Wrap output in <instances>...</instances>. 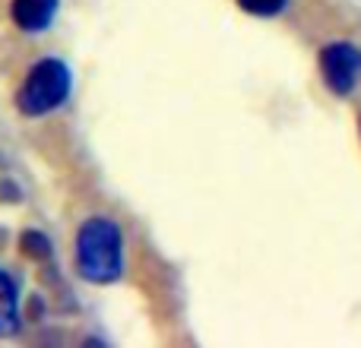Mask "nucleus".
I'll use <instances>...</instances> for the list:
<instances>
[{
  "label": "nucleus",
  "mask_w": 361,
  "mask_h": 348,
  "mask_svg": "<svg viewBox=\"0 0 361 348\" xmlns=\"http://www.w3.org/2000/svg\"><path fill=\"white\" fill-rule=\"evenodd\" d=\"M76 269L86 282L105 285L114 282L124 269V244L111 218L95 216L76 235Z\"/></svg>",
  "instance_id": "obj_1"
},
{
  "label": "nucleus",
  "mask_w": 361,
  "mask_h": 348,
  "mask_svg": "<svg viewBox=\"0 0 361 348\" xmlns=\"http://www.w3.org/2000/svg\"><path fill=\"white\" fill-rule=\"evenodd\" d=\"M67 92H70V70L54 57H44L29 70L25 82L19 86L16 105L23 114L38 118V114H48L57 105H63Z\"/></svg>",
  "instance_id": "obj_2"
},
{
  "label": "nucleus",
  "mask_w": 361,
  "mask_h": 348,
  "mask_svg": "<svg viewBox=\"0 0 361 348\" xmlns=\"http://www.w3.org/2000/svg\"><path fill=\"white\" fill-rule=\"evenodd\" d=\"M320 70H324L326 86L336 95H349L361 76V51L349 42H333L320 54Z\"/></svg>",
  "instance_id": "obj_3"
},
{
  "label": "nucleus",
  "mask_w": 361,
  "mask_h": 348,
  "mask_svg": "<svg viewBox=\"0 0 361 348\" xmlns=\"http://www.w3.org/2000/svg\"><path fill=\"white\" fill-rule=\"evenodd\" d=\"M13 23L23 32H42L51 25L57 13V0H13Z\"/></svg>",
  "instance_id": "obj_4"
},
{
  "label": "nucleus",
  "mask_w": 361,
  "mask_h": 348,
  "mask_svg": "<svg viewBox=\"0 0 361 348\" xmlns=\"http://www.w3.org/2000/svg\"><path fill=\"white\" fill-rule=\"evenodd\" d=\"M19 330V292L6 269H0V336H13Z\"/></svg>",
  "instance_id": "obj_5"
},
{
  "label": "nucleus",
  "mask_w": 361,
  "mask_h": 348,
  "mask_svg": "<svg viewBox=\"0 0 361 348\" xmlns=\"http://www.w3.org/2000/svg\"><path fill=\"white\" fill-rule=\"evenodd\" d=\"M238 4L247 13H254V16H276V13L286 10L288 0H238Z\"/></svg>",
  "instance_id": "obj_6"
}]
</instances>
